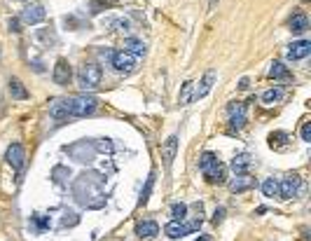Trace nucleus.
<instances>
[{
	"label": "nucleus",
	"instance_id": "f257e3e1",
	"mask_svg": "<svg viewBox=\"0 0 311 241\" xmlns=\"http://www.w3.org/2000/svg\"><path fill=\"white\" fill-rule=\"evenodd\" d=\"M199 169L206 176L208 183H225V166L220 164V159L213 152H204L199 159Z\"/></svg>",
	"mask_w": 311,
	"mask_h": 241
},
{
	"label": "nucleus",
	"instance_id": "f03ea898",
	"mask_svg": "<svg viewBox=\"0 0 311 241\" xmlns=\"http://www.w3.org/2000/svg\"><path fill=\"white\" fill-rule=\"evenodd\" d=\"M98 106V98L96 96H89V94H80V96L68 98V113L73 117H87L92 115Z\"/></svg>",
	"mask_w": 311,
	"mask_h": 241
},
{
	"label": "nucleus",
	"instance_id": "7ed1b4c3",
	"mask_svg": "<svg viewBox=\"0 0 311 241\" xmlns=\"http://www.w3.org/2000/svg\"><path fill=\"white\" fill-rule=\"evenodd\" d=\"M101 75H103V73H101V66H96V63H85L77 73V85L85 91H92L101 85Z\"/></svg>",
	"mask_w": 311,
	"mask_h": 241
},
{
	"label": "nucleus",
	"instance_id": "20e7f679",
	"mask_svg": "<svg viewBox=\"0 0 311 241\" xmlns=\"http://www.w3.org/2000/svg\"><path fill=\"white\" fill-rule=\"evenodd\" d=\"M202 227V218H197L192 223H183V220H171V223L164 227L166 236H171V239H180V236L189 234V232H197V229Z\"/></svg>",
	"mask_w": 311,
	"mask_h": 241
},
{
	"label": "nucleus",
	"instance_id": "39448f33",
	"mask_svg": "<svg viewBox=\"0 0 311 241\" xmlns=\"http://www.w3.org/2000/svg\"><path fill=\"white\" fill-rule=\"evenodd\" d=\"M246 103H232L229 108H227V113H229V131H239V129H244L246 124Z\"/></svg>",
	"mask_w": 311,
	"mask_h": 241
},
{
	"label": "nucleus",
	"instance_id": "423d86ee",
	"mask_svg": "<svg viewBox=\"0 0 311 241\" xmlns=\"http://www.w3.org/2000/svg\"><path fill=\"white\" fill-rule=\"evenodd\" d=\"M110 59H112V68H115L117 73H124V75L136 68V56L129 54V52H124V49L122 52H115Z\"/></svg>",
	"mask_w": 311,
	"mask_h": 241
},
{
	"label": "nucleus",
	"instance_id": "0eeeda50",
	"mask_svg": "<svg viewBox=\"0 0 311 241\" xmlns=\"http://www.w3.org/2000/svg\"><path fill=\"white\" fill-rule=\"evenodd\" d=\"M215 80H218V73H215V71H206V75H204V78L199 80V85H195V94H192V101H199V98L206 96L208 91L213 89Z\"/></svg>",
	"mask_w": 311,
	"mask_h": 241
},
{
	"label": "nucleus",
	"instance_id": "6e6552de",
	"mask_svg": "<svg viewBox=\"0 0 311 241\" xmlns=\"http://www.w3.org/2000/svg\"><path fill=\"white\" fill-rule=\"evenodd\" d=\"M52 78L59 87H66L73 78V71H70V63L66 59H56V66H54V73H52Z\"/></svg>",
	"mask_w": 311,
	"mask_h": 241
},
{
	"label": "nucleus",
	"instance_id": "1a4fd4ad",
	"mask_svg": "<svg viewBox=\"0 0 311 241\" xmlns=\"http://www.w3.org/2000/svg\"><path fill=\"white\" fill-rule=\"evenodd\" d=\"M5 159H7V164H10L12 169L21 171V166H24V162H26V150L19 143H12L10 148H7V152H5Z\"/></svg>",
	"mask_w": 311,
	"mask_h": 241
},
{
	"label": "nucleus",
	"instance_id": "9d476101",
	"mask_svg": "<svg viewBox=\"0 0 311 241\" xmlns=\"http://www.w3.org/2000/svg\"><path fill=\"white\" fill-rule=\"evenodd\" d=\"M299 192V176H288L279 183V197L281 199H293Z\"/></svg>",
	"mask_w": 311,
	"mask_h": 241
},
{
	"label": "nucleus",
	"instance_id": "9b49d317",
	"mask_svg": "<svg viewBox=\"0 0 311 241\" xmlns=\"http://www.w3.org/2000/svg\"><path fill=\"white\" fill-rule=\"evenodd\" d=\"M45 17H47V12H45V7L43 5H28L21 12V21L24 24H28V26H35V24H40V21H45Z\"/></svg>",
	"mask_w": 311,
	"mask_h": 241
},
{
	"label": "nucleus",
	"instance_id": "f8f14e48",
	"mask_svg": "<svg viewBox=\"0 0 311 241\" xmlns=\"http://www.w3.org/2000/svg\"><path fill=\"white\" fill-rule=\"evenodd\" d=\"M311 54V43L309 40H297L288 47V59L290 61H299V59H306Z\"/></svg>",
	"mask_w": 311,
	"mask_h": 241
},
{
	"label": "nucleus",
	"instance_id": "ddd939ff",
	"mask_svg": "<svg viewBox=\"0 0 311 241\" xmlns=\"http://www.w3.org/2000/svg\"><path fill=\"white\" fill-rule=\"evenodd\" d=\"M176 152H178V136H169L162 145V157H164V164L166 169H171L173 159H176Z\"/></svg>",
	"mask_w": 311,
	"mask_h": 241
},
{
	"label": "nucleus",
	"instance_id": "4468645a",
	"mask_svg": "<svg viewBox=\"0 0 311 241\" xmlns=\"http://www.w3.org/2000/svg\"><path fill=\"white\" fill-rule=\"evenodd\" d=\"M250 164H253L250 155H248V152H241V155H237V157L232 159V171H234L237 176H244V174H248Z\"/></svg>",
	"mask_w": 311,
	"mask_h": 241
},
{
	"label": "nucleus",
	"instance_id": "2eb2a0df",
	"mask_svg": "<svg viewBox=\"0 0 311 241\" xmlns=\"http://www.w3.org/2000/svg\"><path fill=\"white\" fill-rule=\"evenodd\" d=\"M136 234L140 239H152V236L159 234V225L154 220H145V223H138L136 225Z\"/></svg>",
	"mask_w": 311,
	"mask_h": 241
},
{
	"label": "nucleus",
	"instance_id": "dca6fc26",
	"mask_svg": "<svg viewBox=\"0 0 311 241\" xmlns=\"http://www.w3.org/2000/svg\"><path fill=\"white\" fill-rule=\"evenodd\" d=\"M288 26H290L293 33H306L309 30V19H306L304 12H295L290 17V21H288Z\"/></svg>",
	"mask_w": 311,
	"mask_h": 241
},
{
	"label": "nucleus",
	"instance_id": "f3484780",
	"mask_svg": "<svg viewBox=\"0 0 311 241\" xmlns=\"http://www.w3.org/2000/svg\"><path fill=\"white\" fill-rule=\"evenodd\" d=\"M255 185V178H250L248 174H244V176H237L232 183H229V190L232 192H246V190H250V187Z\"/></svg>",
	"mask_w": 311,
	"mask_h": 241
},
{
	"label": "nucleus",
	"instance_id": "a211bd4d",
	"mask_svg": "<svg viewBox=\"0 0 311 241\" xmlns=\"http://www.w3.org/2000/svg\"><path fill=\"white\" fill-rule=\"evenodd\" d=\"M49 115L54 117V120H63V117H68V98H56V101H52V106H49Z\"/></svg>",
	"mask_w": 311,
	"mask_h": 241
},
{
	"label": "nucleus",
	"instance_id": "6ab92c4d",
	"mask_svg": "<svg viewBox=\"0 0 311 241\" xmlns=\"http://www.w3.org/2000/svg\"><path fill=\"white\" fill-rule=\"evenodd\" d=\"M124 52H129V54H134V56H143L145 54V43L138 40V38H127L124 40Z\"/></svg>",
	"mask_w": 311,
	"mask_h": 241
},
{
	"label": "nucleus",
	"instance_id": "aec40b11",
	"mask_svg": "<svg viewBox=\"0 0 311 241\" xmlns=\"http://www.w3.org/2000/svg\"><path fill=\"white\" fill-rule=\"evenodd\" d=\"M10 94H12L14 101H24V98H28L26 87L21 85V80H17V78H10Z\"/></svg>",
	"mask_w": 311,
	"mask_h": 241
},
{
	"label": "nucleus",
	"instance_id": "412c9836",
	"mask_svg": "<svg viewBox=\"0 0 311 241\" xmlns=\"http://www.w3.org/2000/svg\"><path fill=\"white\" fill-rule=\"evenodd\" d=\"M283 89L281 87H271V89H267L262 94V103H267V106H274V103H279V101H283Z\"/></svg>",
	"mask_w": 311,
	"mask_h": 241
},
{
	"label": "nucleus",
	"instance_id": "4be33fe9",
	"mask_svg": "<svg viewBox=\"0 0 311 241\" xmlns=\"http://www.w3.org/2000/svg\"><path fill=\"white\" fill-rule=\"evenodd\" d=\"M269 78L274 80H290V73H288V68L281 63V61H274L271 63V68H269Z\"/></svg>",
	"mask_w": 311,
	"mask_h": 241
},
{
	"label": "nucleus",
	"instance_id": "5701e85b",
	"mask_svg": "<svg viewBox=\"0 0 311 241\" xmlns=\"http://www.w3.org/2000/svg\"><path fill=\"white\" fill-rule=\"evenodd\" d=\"M192 94H195V82H185L180 94H178V103L180 106H189L192 103Z\"/></svg>",
	"mask_w": 311,
	"mask_h": 241
},
{
	"label": "nucleus",
	"instance_id": "b1692460",
	"mask_svg": "<svg viewBox=\"0 0 311 241\" xmlns=\"http://www.w3.org/2000/svg\"><path fill=\"white\" fill-rule=\"evenodd\" d=\"M262 192H264V197H279V181L276 178L262 181Z\"/></svg>",
	"mask_w": 311,
	"mask_h": 241
},
{
	"label": "nucleus",
	"instance_id": "393cba45",
	"mask_svg": "<svg viewBox=\"0 0 311 241\" xmlns=\"http://www.w3.org/2000/svg\"><path fill=\"white\" fill-rule=\"evenodd\" d=\"M171 216H173V220H185V216H187V206L185 204H173L171 206Z\"/></svg>",
	"mask_w": 311,
	"mask_h": 241
},
{
	"label": "nucleus",
	"instance_id": "a878e982",
	"mask_svg": "<svg viewBox=\"0 0 311 241\" xmlns=\"http://www.w3.org/2000/svg\"><path fill=\"white\" fill-rule=\"evenodd\" d=\"M286 139H288V133L279 131V133H271V136H269V143H271V148H281V145L286 143Z\"/></svg>",
	"mask_w": 311,
	"mask_h": 241
},
{
	"label": "nucleus",
	"instance_id": "bb28decb",
	"mask_svg": "<svg viewBox=\"0 0 311 241\" xmlns=\"http://www.w3.org/2000/svg\"><path fill=\"white\" fill-rule=\"evenodd\" d=\"M152 185H154V174H150L145 183V190H143V197H140V204H147V199H150V192H152Z\"/></svg>",
	"mask_w": 311,
	"mask_h": 241
},
{
	"label": "nucleus",
	"instance_id": "cd10ccee",
	"mask_svg": "<svg viewBox=\"0 0 311 241\" xmlns=\"http://www.w3.org/2000/svg\"><path fill=\"white\" fill-rule=\"evenodd\" d=\"M302 141L311 143V122H304V127H302Z\"/></svg>",
	"mask_w": 311,
	"mask_h": 241
},
{
	"label": "nucleus",
	"instance_id": "c85d7f7f",
	"mask_svg": "<svg viewBox=\"0 0 311 241\" xmlns=\"http://www.w3.org/2000/svg\"><path fill=\"white\" fill-rule=\"evenodd\" d=\"M33 223H35L40 229H47L49 227V220L45 216H33Z\"/></svg>",
	"mask_w": 311,
	"mask_h": 241
},
{
	"label": "nucleus",
	"instance_id": "c756f323",
	"mask_svg": "<svg viewBox=\"0 0 311 241\" xmlns=\"http://www.w3.org/2000/svg\"><path fill=\"white\" fill-rule=\"evenodd\" d=\"M225 220V209L220 206V209H215V213H213V225H220Z\"/></svg>",
	"mask_w": 311,
	"mask_h": 241
},
{
	"label": "nucleus",
	"instance_id": "7c9ffc66",
	"mask_svg": "<svg viewBox=\"0 0 311 241\" xmlns=\"http://www.w3.org/2000/svg\"><path fill=\"white\" fill-rule=\"evenodd\" d=\"M7 26H10V30H12V33H19V30H21V28H19V19H10V24H7Z\"/></svg>",
	"mask_w": 311,
	"mask_h": 241
},
{
	"label": "nucleus",
	"instance_id": "2f4dec72",
	"mask_svg": "<svg viewBox=\"0 0 311 241\" xmlns=\"http://www.w3.org/2000/svg\"><path fill=\"white\" fill-rule=\"evenodd\" d=\"M63 225H77V216H73V218H63Z\"/></svg>",
	"mask_w": 311,
	"mask_h": 241
},
{
	"label": "nucleus",
	"instance_id": "473e14b6",
	"mask_svg": "<svg viewBox=\"0 0 311 241\" xmlns=\"http://www.w3.org/2000/svg\"><path fill=\"white\" fill-rule=\"evenodd\" d=\"M239 87H241V89H248V80H241V82H239Z\"/></svg>",
	"mask_w": 311,
	"mask_h": 241
},
{
	"label": "nucleus",
	"instance_id": "72a5a7b5",
	"mask_svg": "<svg viewBox=\"0 0 311 241\" xmlns=\"http://www.w3.org/2000/svg\"><path fill=\"white\" fill-rule=\"evenodd\" d=\"M197 241H211V236H206V234H202V236H199V239H197Z\"/></svg>",
	"mask_w": 311,
	"mask_h": 241
},
{
	"label": "nucleus",
	"instance_id": "f704fd0d",
	"mask_svg": "<svg viewBox=\"0 0 311 241\" xmlns=\"http://www.w3.org/2000/svg\"><path fill=\"white\" fill-rule=\"evenodd\" d=\"M215 5H218V0H211V5H208V7H211V10H213Z\"/></svg>",
	"mask_w": 311,
	"mask_h": 241
}]
</instances>
